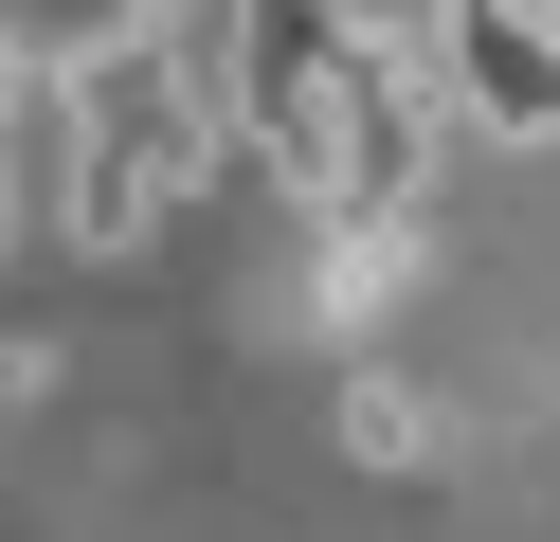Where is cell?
Instances as JSON below:
<instances>
[{
  "instance_id": "cell-2",
  "label": "cell",
  "mask_w": 560,
  "mask_h": 542,
  "mask_svg": "<svg viewBox=\"0 0 560 542\" xmlns=\"http://www.w3.org/2000/svg\"><path fill=\"white\" fill-rule=\"evenodd\" d=\"M343 452H362V470H434V397L362 361V380H343Z\"/></svg>"
},
{
  "instance_id": "cell-3",
  "label": "cell",
  "mask_w": 560,
  "mask_h": 542,
  "mask_svg": "<svg viewBox=\"0 0 560 542\" xmlns=\"http://www.w3.org/2000/svg\"><path fill=\"white\" fill-rule=\"evenodd\" d=\"M0 397H37V344H19V325H0Z\"/></svg>"
},
{
  "instance_id": "cell-4",
  "label": "cell",
  "mask_w": 560,
  "mask_h": 542,
  "mask_svg": "<svg viewBox=\"0 0 560 542\" xmlns=\"http://www.w3.org/2000/svg\"><path fill=\"white\" fill-rule=\"evenodd\" d=\"M0 108H19V36H0Z\"/></svg>"
},
{
  "instance_id": "cell-1",
  "label": "cell",
  "mask_w": 560,
  "mask_h": 542,
  "mask_svg": "<svg viewBox=\"0 0 560 542\" xmlns=\"http://www.w3.org/2000/svg\"><path fill=\"white\" fill-rule=\"evenodd\" d=\"M55 163H73V235L91 253L163 235V217L235 163V127H218V91H199L182 19H91L73 55H55Z\"/></svg>"
}]
</instances>
